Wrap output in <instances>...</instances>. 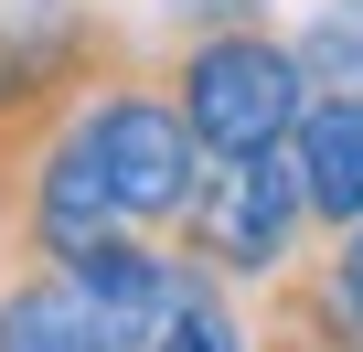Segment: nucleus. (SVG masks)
Instances as JSON below:
<instances>
[{
	"label": "nucleus",
	"mask_w": 363,
	"mask_h": 352,
	"mask_svg": "<svg viewBox=\"0 0 363 352\" xmlns=\"http://www.w3.org/2000/svg\"><path fill=\"white\" fill-rule=\"evenodd\" d=\"M160 86L182 107L203 160H257V149H289L299 107H310V75L289 54V33L267 22H203V33H171L160 54Z\"/></svg>",
	"instance_id": "obj_2"
},
{
	"label": "nucleus",
	"mask_w": 363,
	"mask_h": 352,
	"mask_svg": "<svg viewBox=\"0 0 363 352\" xmlns=\"http://www.w3.org/2000/svg\"><path fill=\"white\" fill-rule=\"evenodd\" d=\"M320 278H331V288H342V299L363 310V225H352V235H331V256H320Z\"/></svg>",
	"instance_id": "obj_6"
},
{
	"label": "nucleus",
	"mask_w": 363,
	"mask_h": 352,
	"mask_svg": "<svg viewBox=\"0 0 363 352\" xmlns=\"http://www.w3.org/2000/svg\"><path fill=\"white\" fill-rule=\"evenodd\" d=\"M182 278L193 267L150 235L96 256H0V352H150Z\"/></svg>",
	"instance_id": "obj_1"
},
{
	"label": "nucleus",
	"mask_w": 363,
	"mask_h": 352,
	"mask_svg": "<svg viewBox=\"0 0 363 352\" xmlns=\"http://www.w3.org/2000/svg\"><path fill=\"white\" fill-rule=\"evenodd\" d=\"M299 235H310L299 171H289V149H257V160H203L193 203H182V225H171V256L225 278V288H278L289 256H299Z\"/></svg>",
	"instance_id": "obj_3"
},
{
	"label": "nucleus",
	"mask_w": 363,
	"mask_h": 352,
	"mask_svg": "<svg viewBox=\"0 0 363 352\" xmlns=\"http://www.w3.org/2000/svg\"><path fill=\"white\" fill-rule=\"evenodd\" d=\"M289 171H299L310 235H352L363 225V107L352 96H310L299 128H289Z\"/></svg>",
	"instance_id": "obj_4"
},
{
	"label": "nucleus",
	"mask_w": 363,
	"mask_h": 352,
	"mask_svg": "<svg viewBox=\"0 0 363 352\" xmlns=\"http://www.w3.org/2000/svg\"><path fill=\"white\" fill-rule=\"evenodd\" d=\"M289 54H299L310 96H352L363 107V0H320V11L289 33Z\"/></svg>",
	"instance_id": "obj_5"
}]
</instances>
